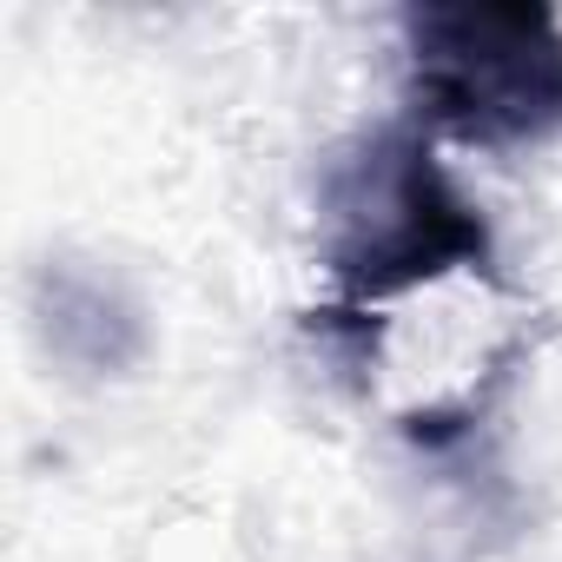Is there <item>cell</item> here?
<instances>
[{"mask_svg": "<svg viewBox=\"0 0 562 562\" xmlns=\"http://www.w3.org/2000/svg\"><path fill=\"white\" fill-rule=\"evenodd\" d=\"M424 74L463 133H536L562 120V47L536 14H430Z\"/></svg>", "mask_w": 562, "mask_h": 562, "instance_id": "6da1fadb", "label": "cell"}]
</instances>
